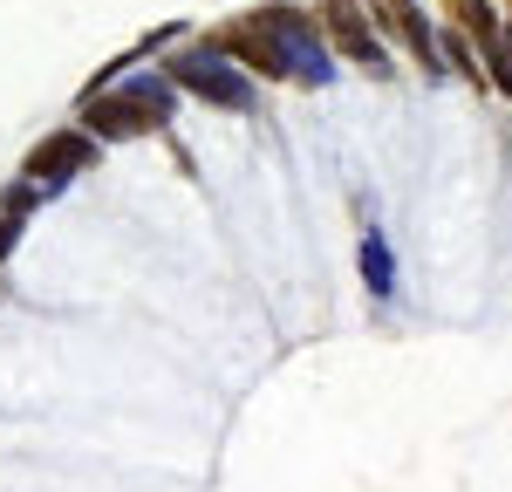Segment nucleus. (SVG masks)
Wrapping results in <instances>:
<instances>
[{
	"mask_svg": "<svg viewBox=\"0 0 512 492\" xmlns=\"http://www.w3.org/2000/svg\"><path fill=\"white\" fill-rule=\"evenodd\" d=\"M437 62H451L465 82H478L485 76V55H478L472 41H465V28H451V35H437Z\"/></svg>",
	"mask_w": 512,
	"mask_h": 492,
	"instance_id": "obj_10",
	"label": "nucleus"
},
{
	"mask_svg": "<svg viewBox=\"0 0 512 492\" xmlns=\"http://www.w3.org/2000/svg\"><path fill=\"white\" fill-rule=\"evenodd\" d=\"M362 281H369V294H376V301H390V294H396V267H390L383 233H369V240H362Z\"/></svg>",
	"mask_w": 512,
	"mask_h": 492,
	"instance_id": "obj_9",
	"label": "nucleus"
},
{
	"mask_svg": "<svg viewBox=\"0 0 512 492\" xmlns=\"http://www.w3.org/2000/svg\"><path fill=\"white\" fill-rule=\"evenodd\" d=\"M164 123V89H123V96H96L82 110V130H103V137H144Z\"/></svg>",
	"mask_w": 512,
	"mask_h": 492,
	"instance_id": "obj_2",
	"label": "nucleus"
},
{
	"mask_svg": "<svg viewBox=\"0 0 512 492\" xmlns=\"http://www.w3.org/2000/svg\"><path fill=\"white\" fill-rule=\"evenodd\" d=\"M7 240H14V226H7V219H0V253H7Z\"/></svg>",
	"mask_w": 512,
	"mask_h": 492,
	"instance_id": "obj_12",
	"label": "nucleus"
},
{
	"mask_svg": "<svg viewBox=\"0 0 512 492\" xmlns=\"http://www.w3.org/2000/svg\"><path fill=\"white\" fill-rule=\"evenodd\" d=\"M267 28L287 41V55H294L301 82H328V62H321V41H315V21H308V14H294V7H267Z\"/></svg>",
	"mask_w": 512,
	"mask_h": 492,
	"instance_id": "obj_5",
	"label": "nucleus"
},
{
	"mask_svg": "<svg viewBox=\"0 0 512 492\" xmlns=\"http://www.w3.org/2000/svg\"><path fill=\"white\" fill-rule=\"evenodd\" d=\"M219 55H233L239 69H253V76H274V82H301L294 69V55H287V41L267 28V14H253V21H233V28H219L212 41Z\"/></svg>",
	"mask_w": 512,
	"mask_h": 492,
	"instance_id": "obj_1",
	"label": "nucleus"
},
{
	"mask_svg": "<svg viewBox=\"0 0 512 492\" xmlns=\"http://www.w3.org/2000/svg\"><path fill=\"white\" fill-rule=\"evenodd\" d=\"M82 164H89V137H82V130H62V137H48L35 158H28V178H35V185H55V178L82 171Z\"/></svg>",
	"mask_w": 512,
	"mask_h": 492,
	"instance_id": "obj_7",
	"label": "nucleus"
},
{
	"mask_svg": "<svg viewBox=\"0 0 512 492\" xmlns=\"http://www.w3.org/2000/svg\"><path fill=\"white\" fill-rule=\"evenodd\" d=\"M485 69H492V82H499V89L512 96V28H506V41H499V48L485 55Z\"/></svg>",
	"mask_w": 512,
	"mask_h": 492,
	"instance_id": "obj_11",
	"label": "nucleus"
},
{
	"mask_svg": "<svg viewBox=\"0 0 512 492\" xmlns=\"http://www.w3.org/2000/svg\"><path fill=\"white\" fill-rule=\"evenodd\" d=\"M164 76L178 82V89H192V96H205V103H219V110H239L246 103V76H233L219 55H178Z\"/></svg>",
	"mask_w": 512,
	"mask_h": 492,
	"instance_id": "obj_3",
	"label": "nucleus"
},
{
	"mask_svg": "<svg viewBox=\"0 0 512 492\" xmlns=\"http://www.w3.org/2000/svg\"><path fill=\"white\" fill-rule=\"evenodd\" d=\"M376 14H383V28H390L424 69H437V35H431V21L417 14V0H376Z\"/></svg>",
	"mask_w": 512,
	"mask_h": 492,
	"instance_id": "obj_6",
	"label": "nucleus"
},
{
	"mask_svg": "<svg viewBox=\"0 0 512 492\" xmlns=\"http://www.w3.org/2000/svg\"><path fill=\"white\" fill-rule=\"evenodd\" d=\"M321 28H328V41H335L342 55L383 69V48H376V28H369V7H362V0H321Z\"/></svg>",
	"mask_w": 512,
	"mask_h": 492,
	"instance_id": "obj_4",
	"label": "nucleus"
},
{
	"mask_svg": "<svg viewBox=\"0 0 512 492\" xmlns=\"http://www.w3.org/2000/svg\"><path fill=\"white\" fill-rule=\"evenodd\" d=\"M451 14H458V28L478 41V55H492V48L506 41V28L492 21V7H485V0H451Z\"/></svg>",
	"mask_w": 512,
	"mask_h": 492,
	"instance_id": "obj_8",
	"label": "nucleus"
}]
</instances>
